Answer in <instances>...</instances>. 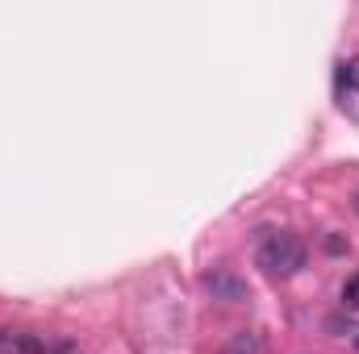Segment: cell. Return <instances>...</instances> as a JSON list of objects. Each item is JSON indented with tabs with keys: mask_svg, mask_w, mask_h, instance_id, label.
I'll use <instances>...</instances> for the list:
<instances>
[{
	"mask_svg": "<svg viewBox=\"0 0 359 354\" xmlns=\"http://www.w3.org/2000/svg\"><path fill=\"white\" fill-rule=\"evenodd\" d=\"M255 263L264 267V275L271 279H288L305 267V242L292 234H268L255 250Z\"/></svg>",
	"mask_w": 359,
	"mask_h": 354,
	"instance_id": "6da1fadb",
	"label": "cell"
},
{
	"mask_svg": "<svg viewBox=\"0 0 359 354\" xmlns=\"http://www.w3.org/2000/svg\"><path fill=\"white\" fill-rule=\"evenodd\" d=\"M205 288H209L213 300H226V304L247 300V283H243L234 271H209V275H205Z\"/></svg>",
	"mask_w": 359,
	"mask_h": 354,
	"instance_id": "7a4b0ae2",
	"label": "cell"
},
{
	"mask_svg": "<svg viewBox=\"0 0 359 354\" xmlns=\"http://www.w3.org/2000/svg\"><path fill=\"white\" fill-rule=\"evenodd\" d=\"M0 354H46V342L29 330H0Z\"/></svg>",
	"mask_w": 359,
	"mask_h": 354,
	"instance_id": "3957f363",
	"label": "cell"
},
{
	"mask_svg": "<svg viewBox=\"0 0 359 354\" xmlns=\"http://www.w3.org/2000/svg\"><path fill=\"white\" fill-rule=\"evenodd\" d=\"M222 354H268V338L259 330H243L222 346Z\"/></svg>",
	"mask_w": 359,
	"mask_h": 354,
	"instance_id": "277c9868",
	"label": "cell"
},
{
	"mask_svg": "<svg viewBox=\"0 0 359 354\" xmlns=\"http://www.w3.org/2000/svg\"><path fill=\"white\" fill-rule=\"evenodd\" d=\"M343 304H347V309H359V275L347 279V288H343Z\"/></svg>",
	"mask_w": 359,
	"mask_h": 354,
	"instance_id": "5b68a950",
	"label": "cell"
},
{
	"mask_svg": "<svg viewBox=\"0 0 359 354\" xmlns=\"http://www.w3.org/2000/svg\"><path fill=\"white\" fill-rule=\"evenodd\" d=\"M343 80H347V88L359 92V59H351V63L343 67Z\"/></svg>",
	"mask_w": 359,
	"mask_h": 354,
	"instance_id": "8992f818",
	"label": "cell"
},
{
	"mask_svg": "<svg viewBox=\"0 0 359 354\" xmlns=\"http://www.w3.org/2000/svg\"><path fill=\"white\" fill-rule=\"evenodd\" d=\"M46 354H84V351H80L76 342H55V346H50Z\"/></svg>",
	"mask_w": 359,
	"mask_h": 354,
	"instance_id": "52a82bcc",
	"label": "cell"
},
{
	"mask_svg": "<svg viewBox=\"0 0 359 354\" xmlns=\"http://www.w3.org/2000/svg\"><path fill=\"white\" fill-rule=\"evenodd\" d=\"M355 213H359V196H355Z\"/></svg>",
	"mask_w": 359,
	"mask_h": 354,
	"instance_id": "ba28073f",
	"label": "cell"
},
{
	"mask_svg": "<svg viewBox=\"0 0 359 354\" xmlns=\"http://www.w3.org/2000/svg\"><path fill=\"white\" fill-rule=\"evenodd\" d=\"M355 346H359V338H355Z\"/></svg>",
	"mask_w": 359,
	"mask_h": 354,
	"instance_id": "9c48e42d",
	"label": "cell"
}]
</instances>
